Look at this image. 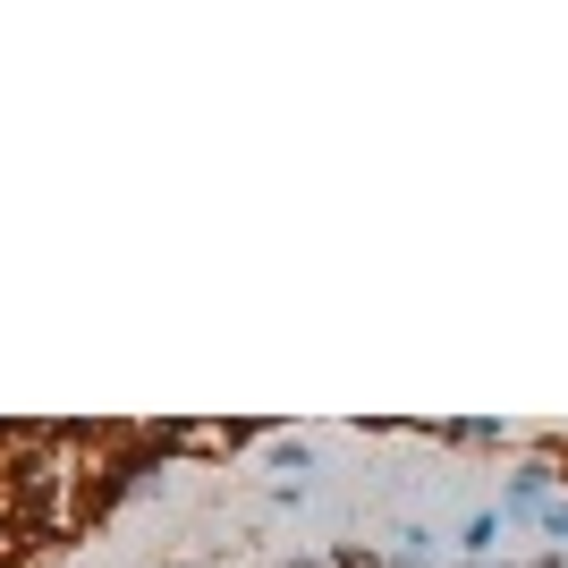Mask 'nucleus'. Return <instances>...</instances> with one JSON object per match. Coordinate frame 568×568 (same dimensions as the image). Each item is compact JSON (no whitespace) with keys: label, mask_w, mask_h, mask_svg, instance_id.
<instances>
[{"label":"nucleus","mask_w":568,"mask_h":568,"mask_svg":"<svg viewBox=\"0 0 568 568\" xmlns=\"http://www.w3.org/2000/svg\"><path fill=\"white\" fill-rule=\"evenodd\" d=\"M500 526H509L500 509H475V518L458 526V544H467V551H493V544H500Z\"/></svg>","instance_id":"7ed1b4c3"},{"label":"nucleus","mask_w":568,"mask_h":568,"mask_svg":"<svg viewBox=\"0 0 568 568\" xmlns=\"http://www.w3.org/2000/svg\"><path fill=\"white\" fill-rule=\"evenodd\" d=\"M544 535H551V544H568V500H551V509H544Z\"/></svg>","instance_id":"423d86ee"},{"label":"nucleus","mask_w":568,"mask_h":568,"mask_svg":"<svg viewBox=\"0 0 568 568\" xmlns=\"http://www.w3.org/2000/svg\"><path fill=\"white\" fill-rule=\"evenodd\" d=\"M297 568H332V560H297Z\"/></svg>","instance_id":"0eeeda50"},{"label":"nucleus","mask_w":568,"mask_h":568,"mask_svg":"<svg viewBox=\"0 0 568 568\" xmlns=\"http://www.w3.org/2000/svg\"><path fill=\"white\" fill-rule=\"evenodd\" d=\"M332 568H390L382 551H365V544H332Z\"/></svg>","instance_id":"39448f33"},{"label":"nucleus","mask_w":568,"mask_h":568,"mask_svg":"<svg viewBox=\"0 0 568 568\" xmlns=\"http://www.w3.org/2000/svg\"><path fill=\"white\" fill-rule=\"evenodd\" d=\"M433 442H450V450H500L509 425H433Z\"/></svg>","instance_id":"f03ea898"},{"label":"nucleus","mask_w":568,"mask_h":568,"mask_svg":"<svg viewBox=\"0 0 568 568\" xmlns=\"http://www.w3.org/2000/svg\"><path fill=\"white\" fill-rule=\"evenodd\" d=\"M551 484H560V467H551V458H526V467L509 475V493H500V518H544Z\"/></svg>","instance_id":"f257e3e1"},{"label":"nucleus","mask_w":568,"mask_h":568,"mask_svg":"<svg viewBox=\"0 0 568 568\" xmlns=\"http://www.w3.org/2000/svg\"><path fill=\"white\" fill-rule=\"evenodd\" d=\"M272 467H281V475H297V484H306V475H314V450H306V442H272Z\"/></svg>","instance_id":"20e7f679"}]
</instances>
